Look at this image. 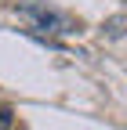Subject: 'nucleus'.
I'll use <instances>...</instances> for the list:
<instances>
[{"label":"nucleus","mask_w":127,"mask_h":130,"mask_svg":"<svg viewBox=\"0 0 127 130\" xmlns=\"http://www.w3.org/2000/svg\"><path fill=\"white\" fill-rule=\"evenodd\" d=\"M18 11L29 14V18L36 22V29H47V32H69V22L62 18V14L47 11V7H40V4H18Z\"/></svg>","instance_id":"obj_1"},{"label":"nucleus","mask_w":127,"mask_h":130,"mask_svg":"<svg viewBox=\"0 0 127 130\" xmlns=\"http://www.w3.org/2000/svg\"><path fill=\"white\" fill-rule=\"evenodd\" d=\"M11 123H15V112L7 105H0V130H11Z\"/></svg>","instance_id":"obj_2"}]
</instances>
